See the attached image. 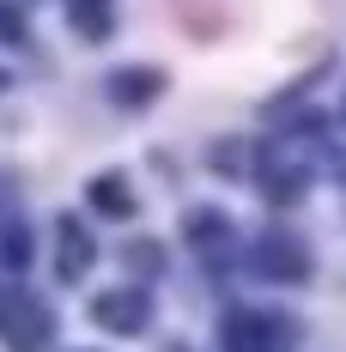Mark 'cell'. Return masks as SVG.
I'll use <instances>...</instances> for the list:
<instances>
[{
    "label": "cell",
    "instance_id": "6da1fadb",
    "mask_svg": "<svg viewBox=\"0 0 346 352\" xmlns=\"http://www.w3.org/2000/svg\"><path fill=\"white\" fill-rule=\"evenodd\" d=\"M0 340H6V352H43V340H49V310L25 285H0Z\"/></svg>",
    "mask_w": 346,
    "mask_h": 352
},
{
    "label": "cell",
    "instance_id": "7a4b0ae2",
    "mask_svg": "<svg viewBox=\"0 0 346 352\" xmlns=\"http://www.w3.org/2000/svg\"><path fill=\"white\" fill-rule=\"evenodd\" d=\"M292 328L285 316H261V310H231L225 316V352H285Z\"/></svg>",
    "mask_w": 346,
    "mask_h": 352
},
{
    "label": "cell",
    "instance_id": "3957f363",
    "mask_svg": "<svg viewBox=\"0 0 346 352\" xmlns=\"http://www.w3.org/2000/svg\"><path fill=\"white\" fill-rule=\"evenodd\" d=\"M249 261H255L268 280H304V267H310V255L292 243V237H279V231H274V237H261V243L249 249Z\"/></svg>",
    "mask_w": 346,
    "mask_h": 352
},
{
    "label": "cell",
    "instance_id": "277c9868",
    "mask_svg": "<svg viewBox=\"0 0 346 352\" xmlns=\"http://www.w3.org/2000/svg\"><path fill=\"white\" fill-rule=\"evenodd\" d=\"M55 249H61V261H55L61 280H79V274L91 267V231H85L79 219H55Z\"/></svg>",
    "mask_w": 346,
    "mask_h": 352
},
{
    "label": "cell",
    "instance_id": "5b68a950",
    "mask_svg": "<svg viewBox=\"0 0 346 352\" xmlns=\"http://www.w3.org/2000/svg\"><path fill=\"white\" fill-rule=\"evenodd\" d=\"M91 316L104 322V328H116V334H134L140 322H146V298H140V292H104V298L91 304Z\"/></svg>",
    "mask_w": 346,
    "mask_h": 352
},
{
    "label": "cell",
    "instance_id": "8992f818",
    "mask_svg": "<svg viewBox=\"0 0 346 352\" xmlns=\"http://www.w3.org/2000/svg\"><path fill=\"white\" fill-rule=\"evenodd\" d=\"M152 91H158V73H146V67L116 73V85H109V98H116V104H146Z\"/></svg>",
    "mask_w": 346,
    "mask_h": 352
},
{
    "label": "cell",
    "instance_id": "52a82bcc",
    "mask_svg": "<svg viewBox=\"0 0 346 352\" xmlns=\"http://www.w3.org/2000/svg\"><path fill=\"white\" fill-rule=\"evenodd\" d=\"M73 31L79 36H104L109 31V0H73Z\"/></svg>",
    "mask_w": 346,
    "mask_h": 352
},
{
    "label": "cell",
    "instance_id": "ba28073f",
    "mask_svg": "<svg viewBox=\"0 0 346 352\" xmlns=\"http://www.w3.org/2000/svg\"><path fill=\"white\" fill-rule=\"evenodd\" d=\"M188 243L195 249H225V219L219 212H195L188 219Z\"/></svg>",
    "mask_w": 346,
    "mask_h": 352
},
{
    "label": "cell",
    "instance_id": "9c48e42d",
    "mask_svg": "<svg viewBox=\"0 0 346 352\" xmlns=\"http://www.w3.org/2000/svg\"><path fill=\"white\" fill-rule=\"evenodd\" d=\"M91 201L109 207V212H128V188H122V182H98V188H91Z\"/></svg>",
    "mask_w": 346,
    "mask_h": 352
},
{
    "label": "cell",
    "instance_id": "30bf717a",
    "mask_svg": "<svg viewBox=\"0 0 346 352\" xmlns=\"http://www.w3.org/2000/svg\"><path fill=\"white\" fill-rule=\"evenodd\" d=\"M0 36H19V12H6V6H0Z\"/></svg>",
    "mask_w": 346,
    "mask_h": 352
}]
</instances>
